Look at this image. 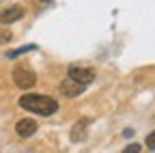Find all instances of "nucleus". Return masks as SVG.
Listing matches in <instances>:
<instances>
[{"instance_id": "nucleus-1", "label": "nucleus", "mask_w": 155, "mask_h": 153, "mask_svg": "<svg viewBox=\"0 0 155 153\" xmlns=\"http://www.w3.org/2000/svg\"><path fill=\"white\" fill-rule=\"evenodd\" d=\"M19 108H24L28 112H35L39 117H52L58 110V101L48 97V95H39V93H26L19 97Z\"/></svg>"}, {"instance_id": "nucleus-2", "label": "nucleus", "mask_w": 155, "mask_h": 153, "mask_svg": "<svg viewBox=\"0 0 155 153\" xmlns=\"http://www.w3.org/2000/svg\"><path fill=\"white\" fill-rule=\"evenodd\" d=\"M13 82H15V86L28 91V88H32V86L37 84V75H35V71H32V69L19 65V67H15V69H13Z\"/></svg>"}, {"instance_id": "nucleus-3", "label": "nucleus", "mask_w": 155, "mask_h": 153, "mask_svg": "<svg viewBox=\"0 0 155 153\" xmlns=\"http://www.w3.org/2000/svg\"><path fill=\"white\" fill-rule=\"evenodd\" d=\"M67 78L80 82L84 86H88L95 80V69H88V67H69L67 69Z\"/></svg>"}, {"instance_id": "nucleus-4", "label": "nucleus", "mask_w": 155, "mask_h": 153, "mask_svg": "<svg viewBox=\"0 0 155 153\" xmlns=\"http://www.w3.org/2000/svg\"><path fill=\"white\" fill-rule=\"evenodd\" d=\"M26 15V9L22 5H11L7 9L0 11V26H7V24H13L17 20H22V17Z\"/></svg>"}, {"instance_id": "nucleus-5", "label": "nucleus", "mask_w": 155, "mask_h": 153, "mask_svg": "<svg viewBox=\"0 0 155 153\" xmlns=\"http://www.w3.org/2000/svg\"><path fill=\"white\" fill-rule=\"evenodd\" d=\"M84 84H80V82H75V80H71V78H65L63 82H61V86H58V91H61V95H65V97H78V95H82L84 93Z\"/></svg>"}, {"instance_id": "nucleus-6", "label": "nucleus", "mask_w": 155, "mask_h": 153, "mask_svg": "<svg viewBox=\"0 0 155 153\" xmlns=\"http://www.w3.org/2000/svg\"><path fill=\"white\" fill-rule=\"evenodd\" d=\"M37 129H39V125L35 119H19L15 123V131L19 138H30L32 134H37Z\"/></svg>"}, {"instance_id": "nucleus-7", "label": "nucleus", "mask_w": 155, "mask_h": 153, "mask_svg": "<svg viewBox=\"0 0 155 153\" xmlns=\"http://www.w3.org/2000/svg\"><path fill=\"white\" fill-rule=\"evenodd\" d=\"M86 131H88V119H78L75 125H73L71 131H69L71 142H82V140L86 138Z\"/></svg>"}, {"instance_id": "nucleus-8", "label": "nucleus", "mask_w": 155, "mask_h": 153, "mask_svg": "<svg viewBox=\"0 0 155 153\" xmlns=\"http://www.w3.org/2000/svg\"><path fill=\"white\" fill-rule=\"evenodd\" d=\"M37 45H24V48H17V50H11V52H7V58H15V56H22V54H26V52H30V50H35Z\"/></svg>"}, {"instance_id": "nucleus-9", "label": "nucleus", "mask_w": 155, "mask_h": 153, "mask_svg": "<svg viewBox=\"0 0 155 153\" xmlns=\"http://www.w3.org/2000/svg\"><path fill=\"white\" fill-rule=\"evenodd\" d=\"M11 39H13V32L5 26H0V43H9Z\"/></svg>"}, {"instance_id": "nucleus-10", "label": "nucleus", "mask_w": 155, "mask_h": 153, "mask_svg": "<svg viewBox=\"0 0 155 153\" xmlns=\"http://www.w3.org/2000/svg\"><path fill=\"white\" fill-rule=\"evenodd\" d=\"M140 149H142V147H140L138 142H131V145H127V147L123 149V153H140Z\"/></svg>"}, {"instance_id": "nucleus-11", "label": "nucleus", "mask_w": 155, "mask_h": 153, "mask_svg": "<svg viewBox=\"0 0 155 153\" xmlns=\"http://www.w3.org/2000/svg\"><path fill=\"white\" fill-rule=\"evenodd\" d=\"M147 147H149L151 151H155V131H151L149 136H147Z\"/></svg>"}, {"instance_id": "nucleus-12", "label": "nucleus", "mask_w": 155, "mask_h": 153, "mask_svg": "<svg viewBox=\"0 0 155 153\" xmlns=\"http://www.w3.org/2000/svg\"><path fill=\"white\" fill-rule=\"evenodd\" d=\"M43 2H48V0H43Z\"/></svg>"}]
</instances>
